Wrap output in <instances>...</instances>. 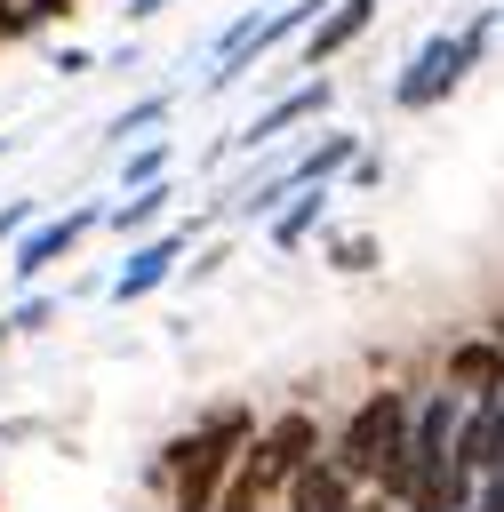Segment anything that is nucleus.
<instances>
[{
	"label": "nucleus",
	"instance_id": "1",
	"mask_svg": "<svg viewBox=\"0 0 504 512\" xmlns=\"http://www.w3.org/2000/svg\"><path fill=\"white\" fill-rule=\"evenodd\" d=\"M248 408H216L200 432H184L176 448H168V472H176V512H216V496H224V480H232V464H240V448H248Z\"/></svg>",
	"mask_w": 504,
	"mask_h": 512
},
{
	"label": "nucleus",
	"instance_id": "2",
	"mask_svg": "<svg viewBox=\"0 0 504 512\" xmlns=\"http://www.w3.org/2000/svg\"><path fill=\"white\" fill-rule=\"evenodd\" d=\"M408 416H416V408H408V400H400L392 384H384V392H368V400L352 408V424L336 432L328 464H336L344 480H376V472H384V464L400 456V440H408Z\"/></svg>",
	"mask_w": 504,
	"mask_h": 512
},
{
	"label": "nucleus",
	"instance_id": "3",
	"mask_svg": "<svg viewBox=\"0 0 504 512\" xmlns=\"http://www.w3.org/2000/svg\"><path fill=\"white\" fill-rule=\"evenodd\" d=\"M312 456H320V424H312L304 408H288V416H272V424L256 432V448L240 456V480H248L256 496H272V488H288Z\"/></svg>",
	"mask_w": 504,
	"mask_h": 512
},
{
	"label": "nucleus",
	"instance_id": "4",
	"mask_svg": "<svg viewBox=\"0 0 504 512\" xmlns=\"http://www.w3.org/2000/svg\"><path fill=\"white\" fill-rule=\"evenodd\" d=\"M472 80V56H464V32H432L416 56H408V72L392 80V104L400 112H432V104H448L456 88Z\"/></svg>",
	"mask_w": 504,
	"mask_h": 512
},
{
	"label": "nucleus",
	"instance_id": "5",
	"mask_svg": "<svg viewBox=\"0 0 504 512\" xmlns=\"http://www.w3.org/2000/svg\"><path fill=\"white\" fill-rule=\"evenodd\" d=\"M328 104H336V88H328V72H320V80H304V88L272 96V104H264L256 120H240V128H232V144H240V152H256V144H280V136L296 128V120H320Z\"/></svg>",
	"mask_w": 504,
	"mask_h": 512
},
{
	"label": "nucleus",
	"instance_id": "6",
	"mask_svg": "<svg viewBox=\"0 0 504 512\" xmlns=\"http://www.w3.org/2000/svg\"><path fill=\"white\" fill-rule=\"evenodd\" d=\"M184 240H192L184 224H176V232H144V240L128 248V264L112 272V304H144L152 288H168V272H176V256H184Z\"/></svg>",
	"mask_w": 504,
	"mask_h": 512
},
{
	"label": "nucleus",
	"instance_id": "7",
	"mask_svg": "<svg viewBox=\"0 0 504 512\" xmlns=\"http://www.w3.org/2000/svg\"><path fill=\"white\" fill-rule=\"evenodd\" d=\"M88 224H96V208H64V216H48V224H24V232H16V272L40 280L48 264H64V256L80 248Z\"/></svg>",
	"mask_w": 504,
	"mask_h": 512
},
{
	"label": "nucleus",
	"instance_id": "8",
	"mask_svg": "<svg viewBox=\"0 0 504 512\" xmlns=\"http://www.w3.org/2000/svg\"><path fill=\"white\" fill-rule=\"evenodd\" d=\"M472 480H488V472H504V400H472L464 416H456V448H448Z\"/></svg>",
	"mask_w": 504,
	"mask_h": 512
},
{
	"label": "nucleus",
	"instance_id": "9",
	"mask_svg": "<svg viewBox=\"0 0 504 512\" xmlns=\"http://www.w3.org/2000/svg\"><path fill=\"white\" fill-rule=\"evenodd\" d=\"M448 392H464V400H504V344H496V336L448 344Z\"/></svg>",
	"mask_w": 504,
	"mask_h": 512
},
{
	"label": "nucleus",
	"instance_id": "10",
	"mask_svg": "<svg viewBox=\"0 0 504 512\" xmlns=\"http://www.w3.org/2000/svg\"><path fill=\"white\" fill-rule=\"evenodd\" d=\"M376 8H384V0H328V8H320V24L304 32V64H336V56L376 24Z\"/></svg>",
	"mask_w": 504,
	"mask_h": 512
},
{
	"label": "nucleus",
	"instance_id": "11",
	"mask_svg": "<svg viewBox=\"0 0 504 512\" xmlns=\"http://www.w3.org/2000/svg\"><path fill=\"white\" fill-rule=\"evenodd\" d=\"M352 160H360V136H352V128H328V136H320L304 160H288L280 176H288V192H304V184H328V176H344Z\"/></svg>",
	"mask_w": 504,
	"mask_h": 512
},
{
	"label": "nucleus",
	"instance_id": "12",
	"mask_svg": "<svg viewBox=\"0 0 504 512\" xmlns=\"http://www.w3.org/2000/svg\"><path fill=\"white\" fill-rule=\"evenodd\" d=\"M352 504V480L328 464V456H312L296 480H288V512H344Z\"/></svg>",
	"mask_w": 504,
	"mask_h": 512
},
{
	"label": "nucleus",
	"instance_id": "13",
	"mask_svg": "<svg viewBox=\"0 0 504 512\" xmlns=\"http://www.w3.org/2000/svg\"><path fill=\"white\" fill-rule=\"evenodd\" d=\"M264 224H272V248H296V240H312V232L328 224V184H320V192H312V184H304V192H288V200H280Z\"/></svg>",
	"mask_w": 504,
	"mask_h": 512
},
{
	"label": "nucleus",
	"instance_id": "14",
	"mask_svg": "<svg viewBox=\"0 0 504 512\" xmlns=\"http://www.w3.org/2000/svg\"><path fill=\"white\" fill-rule=\"evenodd\" d=\"M168 192H176L168 176H160V184H136V192H120V200L104 208V224H112L120 240H128V232H152V224L168 216Z\"/></svg>",
	"mask_w": 504,
	"mask_h": 512
},
{
	"label": "nucleus",
	"instance_id": "15",
	"mask_svg": "<svg viewBox=\"0 0 504 512\" xmlns=\"http://www.w3.org/2000/svg\"><path fill=\"white\" fill-rule=\"evenodd\" d=\"M168 104H176L168 88H160V96H136V104H120V112H112V128H104V136H112V144H136V136H152V128L168 120Z\"/></svg>",
	"mask_w": 504,
	"mask_h": 512
},
{
	"label": "nucleus",
	"instance_id": "16",
	"mask_svg": "<svg viewBox=\"0 0 504 512\" xmlns=\"http://www.w3.org/2000/svg\"><path fill=\"white\" fill-rule=\"evenodd\" d=\"M328 264H336V272H376V264H384V240H376V232H336V240H328Z\"/></svg>",
	"mask_w": 504,
	"mask_h": 512
},
{
	"label": "nucleus",
	"instance_id": "17",
	"mask_svg": "<svg viewBox=\"0 0 504 512\" xmlns=\"http://www.w3.org/2000/svg\"><path fill=\"white\" fill-rule=\"evenodd\" d=\"M168 176V144H136L128 160H120V192H136V184H160Z\"/></svg>",
	"mask_w": 504,
	"mask_h": 512
},
{
	"label": "nucleus",
	"instance_id": "18",
	"mask_svg": "<svg viewBox=\"0 0 504 512\" xmlns=\"http://www.w3.org/2000/svg\"><path fill=\"white\" fill-rule=\"evenodd\" d=\"M48 320H56V304H48V296H24V304L8 312V328H48Z\"/></svg>",
	"mask_w": 504,
	"mask_h": 512
},
{
	"label": "nucleus",
	"instance_id": "19",
	"mask_svg": "<svg viewBox=\"0 0 504 512\" xmlns=\"http://www.w3.org/2000/svg\"><path fill=\"white\" fill-rule=\"evenodd\" d=\"M344 176H352V192H368V184H376V176H384V160H376V152H360V160H352V168H344Z\"/></svg>",
	"mask_w": 504,
	"mask_h": 512
},
{
	"label": "nucleus",
	"instance_id": "20",
	"mask_svg": "<svg viewBox=\"0 0 504 512\" xmlns=\"http://www.w3.org/2000/svg\"><path fill=\"white\" fill-rule=\"evenodd\" d=\"M472 512H504V472H488V480H480V496H472Z\"/></svg>",
	"mask_w": 504,
	"mask_h": 512
},
{
	"label": "nucleus",
	"instance_id": "21",
	"mask_svg": "<svg viewBox=\"0 0 504 512\" xmlns=\"http://www.w3.org/2000/svg\"><path fill=\"white\" fill-rule=\"evenodd\" d=\"M56 72H64V80H80V72H96V56H88V48H64V56H56Z\"/></svg>",
	"mask_w": 504,
	"mask_h": 512
},
{
	"label": "nucleus",
	"instance_id": "22",
	"mask_svg": "<svg viewBox=\"0 0 504 512\" xmlns=\"http://www.w3.org/2000/svg\"><path fill=\"white\" fill-rule=\"evenodd\" d=\"M64 8H72V0H24V32H32V24H48V16H64Z\"/></svg>",
	"mask_w": 504,
	"mask_h": 512
},
{
	"label": "nucleus",
	"instance_id": "23",
	"mask_svg": "<svg viewBox=\"0 0 504 512\" xmlns=\"http://www.w3.org/2000/svg\"><path fill=\"white\" fill-rule=\"evenodd\" d=\"M24 32V0H0V40H16Z\"/></svg>",
	"mask_w": 504,
	"mask_h": 512
},
{
	"label": "nucleus",
	"instance_id": "24",
	"mask_svg": "<svg viewBox=\"0 0 504 512\" xmlns=\"http://www.w3.org/2000/svg\"><path fill=\"white\" fill-rule=\"evenodd\" d=\"M160 8H176V0H128V24H152Z\"/></svg>",
	"mask_w": 504,
	"mask_h": 512
},
{
	"label": "nucleus",
	"instance_id": "25",
	"mask_svg": "<svg viewBox=\"0 0 504 512\" xmlns=\"http://www.w3.org/2000/svg\"><path fill=\"white\" fill-rule=\"evenodd\" d=\"M344 512H384V496H352V504H344Z\"/></svg>",
	"mask_w": 504,
	"mask_h": 512
},
{
	"label": "nucleus",
	"instance_id": "26",
	"mask_svg": "<svg viewBox=\"0 0 504 512\" xmlns=\"http://www.w3.org/2000/svg\"><path fill=\"white\" fill-rule=\"evenodd\" d=\"M8 336H16V328H8V312H0V344H8Z\"/></svg>",
	"mask_w": 504,
	"mask_h": 512
},
{
	"label": "nucleus",
	"instance_id": "27",
	"mask_svg": "<svg viewBox=\"0 0 504 512\" xmlns=\"http://www.w3.org/2000/svg\"><path fill=\"white\" fill-rule=\"evenodd\" d=\"M488 336H496V344H504V312H496V328H488Z\"/></svg>",
	"mask_w": 504,
	"mask_h": 512
},
{
	"label": "nucleus",
	"instance_id": "28",
	"mask_svg": "<svg viewBox=\"0 0 504 512\" xmlns=\"http://www.w3.org/2000/svg\"><path fill=\"white\" fill-rule=\"evenodd\" d=\"M0 240H8V232H0Z\"/></svg>",
	"mask_w": 504,
	"mask_h": 512
}]
</instances>
